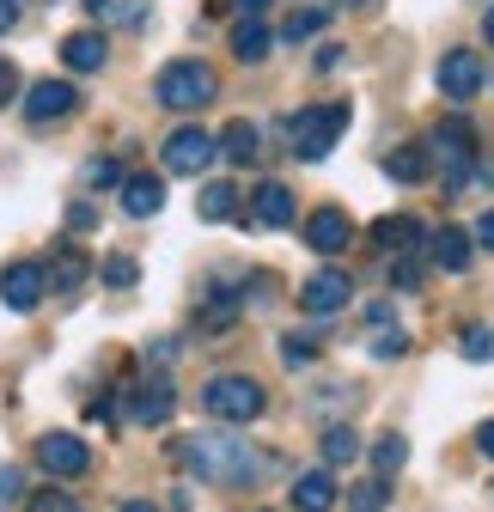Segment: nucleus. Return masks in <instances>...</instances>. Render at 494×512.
<instances>
[{
    "label": "nucleus",
    "mask_w": 494,
    "mask_h": 512,
    "mask_svg": "<svg viewBox=\"0 0 494 512\" xmlns=\"http://www.w3.org/2000/svg\"><path fill=\"white\" fill-rule=\"evenodd\" d=\"M171 458L183 470H196L202 482H214V488H244L263 470V458L251 452V439H238V433H190V439L171 445Z\"/></svg>",
    "instance_id": "obj_1"
},
{
    "label": "nucleus",
    "mask_w": 494,
    "mask_h": 512,
    "mask_svg": "<svg viewBox=\"0 0 494 512\" xmlns=\"http://www.w3.org/2000/svg\"><path fill=\"white\" fill-rule=\"evenodd\" d=\"M214 92H220V80L196 55H177V61H165V68L153 74V98L165 110H202V104H214Z\"/></svg>",
    "instance_id": "obj_2"
},
{
    "label": "nucleus",
    "mask_w": 494,
    "mask_h": 512,
    "mask_svg": "<svg viewBox=\"0 0 494 512\" xmlns=\"http://www.w3.org/2000/svg\"><path fill=\"white\" fill-rule=\"evenodd\" d=\"M202 409L214 421H226V427H244V421H257L269 409V391L257 378H244V372H220V378L202 384Z\"/></svg>",
    "instance_id": "obj_3"
},
{
    "label": "nucleus",
    "mask_w": 494,
    "mask_h": 512,
    "mask_svg": "<svg viewBox=\"0 0 494 512\" xmlns=\"http://www.w3.org/2000/svg\"><path fill=\"white\" fill-rule=\"evenodd\" d=\"M348 104L342 98H324V104H305L299 116H293V128H287V135H293V153L305 159V165H318L336 141H342V128H348Z\"/></svg>",
    "instance_id": "obj_4"
},
{
    "label": "nucleus",
    "mask_w": 494,
    "mask_h": 512,
    "mask_svg": "<svg viewBox=\"0 0 494 512\" xmlns=\"http://www.w3.org/2000/svg\"><path fill=\"white\" fill-rule=\"evenodd\" d=\"M165 171H177V177H196V171H208L214 165V153H220V141L208 135V128H177V135H165Z\"/></svg>",
    "instance_id": "obj_5"
},
{
    "label": "nucleus",
    "mask_w": 494,
    "mask_h": 512,
    "mask_svg": "<svg viewBox=\"0 0 494 512\" xmlns=\"http://www.w3.org/2000/svg\"><path fill=\"white\" fill-rule=\"evenodd\" d=\"M37 464H43L55 482H74V476L92 470V452H86L80 433H43V439H37Z\"/></svg>",
    "instance_id": "obj_6"
},
{
    "label": "nucleus",
    "mask_w": 494,
    "mask_h": 512,
    "mask_svg": "<svg viewBox=\"0 0 494 512\" xmlns=\"http://www.w3.org/2000/svg\"><path fill=\"white\" fill-rule=\"evenodd\" d=\"M43 293H49V269L31 263V256H25V263H7V269H0V299H7L13 311H37Z\"/></svg>",
    "instance_id": "obj_7"
},
{
    "label": "nucleus",
    "mask_w": 494,
    "mask_h": 512,
    "mask_svg": "<svg viewBox=\"0 0 494 512\" xmlns=\"http://www.w3.org/2000/svg\"><path fill=\"white\" fill-rule=\"evenodd\" d=\"M348 299H354V281H348V269H318L312 281L299 287V305L312 311V317H336V311H348Z\"/></svg>",
    "instance_id": "obj_8"
},
{
    "label": "nucleus",
    "mask_w": 494,
    "mask_h": 512,
    "mask_svg": "<svg viewBox=\"0 0 494 512\" xmlns=\"http://www.w3.org/2000/svg\"><path fill=\"white\" fill-rule=\"evenodd\" d=\"M440 92L452 104H470L482 92V61H476V49H446L440 55Z\"/></svg>",
    "instance_id": "obj_9"
},
{
    "label": "nucleus",
    "mask_w": 494,
    "mask_h": 512,
    "mask_svg": "<svg viewBox=\"0 0 494 512\" xmlns=\"http://www.w3.org/2000/svg\"><path fill=\"white\" fill-rule=\"evenodd\" d=\"M171 409H177L171 378H141L135 391H129V415H135L141 427H165V421H171Z\"/></svg>",
    "instance_id": "obj_10"
},
{
    "label": "nucleus",
    "mask_w": 494,
    "mask_h": 512,
    "mask_svg": "<svg viewBox=\"0 0 494 512\" xmlns=\"http://www.w3.org/2000/svg\"><path fill=\"white\" fill-rule=\"evenodd\" d=\"M305 244H312L318 256H342L354 244V220L342 208H318L312 220H305Z\"/></svg>",
    "instance_id": "obj_11"
},
{
    "label": "nucleus",
    "mask_w": 494,
    "mask_h": 512,
    "mask_svg": "<svg viewBox=\"0 0 494 512\" xmlns=\"http://www.w3.org/2000/svg\"><path fill=\"white\" fill-rule=\"evenodd\" d=\"M80 110V92L68 80H37L31 98H25V116L31 122H55V116H74Z\"/></svg>",
    "instance_id": "obj_12"
},
{
    "label": "nucleus",
    "mask_w": 494,
    "mask_h": 512,
    "mask_svg": "<svg viewBox=\"0 0 494 512\" xmlns=\"http://www.w3.org/2000/svg\"><path fill=\"white\" fill-rule=\"evenodd\" d=\"M293 189L287 183H263V189H251V220L263 226V232H281V226H293Z\"/></svg>",
    "instance_id": "obj_13"
},
{
    "label": "nucleus",
    "mask_w": 494,
    "mask_h": 512,
    "mask_svg": "<svg viewBox=\"0 0 494 512\" xmlns=\"http://www.w3.org/2000/svg\"><path fill=\"white\" fill-rule=\"evenodd\" d=\"M366 238H373L379 250H397V256H409L415 244H427V226H421L415 214H385V220H373V232H366Z\"/></svg>",
    "instance_id": "obj_14"
},
{
    "label": "nucleus",
    "mask_w": 494,
    "mask_h": 512,
    "mask_svg": "<svg viewBox=\"0 0 494 512\" xmlns=\"http://www.w3.org/2000/svg\"><path fill=\"white\" fill-rule=\"evenodd\" d=\"M104 55H110L104 31H74V37H61V61H68L74 74H98V68H104Z\"/></svg>",
    "instance_id": "obj_15"
},
{
    "label": "nucleus",
    "mask_w": 494,
    "mask_h": 512,
    "mask_svg": "<svg viewBox=\"0 0 494 512\" xmlns=\"http://www.w3.org/2000/svg\"><path fill=\"white\" fill-rule=\"evenodd\" d=\"M159 208H165V183H159V177L135 171L129 183H122V214H135V220H153Z\"/></svg>",
    "instance_id": "obj_16"
},
{
    "label": "nucleus",
    "mask_w": 494,
    "mask_h": 512,
    "mask_svg": "<svg viewBox=\"0 0 494 512\" xmlns=\"http://www.w3.org/2000/svg\"><path fill=\"white\" fill-rule=\"evenodd\" d=\"M427 256H434L446 275H464V269H470V232H464V226H440L434 244H427Z\"/></svg>",
    "instance_id": "obj_17"
},
{
    "label": "nucleus",
    "mask_w": 494,
    "mask_h": 512,
    "mask_svg": "<svg viewBox=\"0 0 494 512\" xmlns=\"http://www.w3.org/2000/svg\"><path fill=\"white\" fill-rule=\"evenodd\" d=\"M336 506V476L330 470H305L293 482V512H330Z\"/></svg>",
    "instance_id": "obj_18"
},
{
    "label": "nucleus",
    "mask_w": 494,
    "mask_h": 512,
    "mask_svg": "<svg viewBox=\"0 0 494 512\" xmlns=\"http://www.w3.org/2000/svg\"><path fill=\"white\" fill-rule=\"evenodd\" d=\"M86 250L80 244H61V256H55V263H49V293H80L86 287Z\"/></svg>",
    "instance_id": "obj_19"
},
{
    "label": "nucleus",
    "mask_w": 494,
    "mask_h": 512,
    "mask_svg": "<svg viewBox=\"0 0 494 512\" xmlns=\"http://www.w3.org/2000/svg\"><path fill=\"white\" fill-rule=\"evenodd\" d=\"M220 153L232 159V165H257V122H244V116H232L226 128H220Z\"/></svg>",
    "instance_id": "obj_20"
},
{
    "label": "nucleus",
    "mask_w": 494,
    "mask_h": 512,
    "mask_svg": "<svg viewBox=\"0 0 494 512\" xmlns=\"http://www.w3.org/2000/svg\"><path fill=\"white\" fill-rule=\"evenodd\" d=\"M238 311H244V299H238L232 287H214V293L202 299V311H196V324H202V330H232Z\"/></svg>",
    "instance_id": "obj_21"
},
{
    "label": "nucleus",
    "mask_w": 494,
    "mask_h": 512,
    "mask_svg": "<svg viewBox=\"0 0 494 512\" xmlns=\"http://www.w3.org/2000/svg\"><path fill=\"white\" fill-rule=\"evenodd\" d=\"M269 43H275V31H269L263 19H238V25H232V55H238V61H263Z\"/></svg>",
    "instance_id": "obj_22"
},
{
    "label": "nucleus",
    "mask_w": 494,
    "mask_h": 512,
    "mask_svg": "<svg viewBox=\"0 0 494 512\" xmlns=\"http://www.w3.org/2000/svg\"><path fill=\"white\" fill-rule=\"evenodd\" d=\"M427 171H434L427 147H397V153H385V177H397V183H421Z\"/></svg>",
    "instance_id": "obj_23"
},
{
    "label": "nucleus",
    "mask_w": 494,
    "mask_h": 512,
    "mask_svg": "<svg viewBox=\"0 0 494 512\" xmlns=\"http://www.w3.org/2000/svg\"><path fill=\"white\" fill-rule=\"evenodd\" d=\"M403 464H409V439H403V433H379V439H373V476L391 482Z\"/></svg>",
    "instance_id": "obj_24"
},
{
    "label": "nucleus",
    "mask_w": 494,
    "mask_h": 512,
    "mask_svg": "<svg viewBox=\"0 0 494 512\" xmlns=\"http://www.w3.org/2000/svg\"><path fill=\"white\" fill-rule=\"evenodd\" d=\"M202 220H238V183H208L202 189Z\"/></svg>",
    "instance_id": "obj_25"
},
{
    "label": "nucleus",
    "mask_w": 494,
    "mask_h": 512,
    "mask_svg": "<svg viewBox=\"0 0 494 512\" xmlns=\"http://www.w3.org/2000/svg\"><path fill=\"white\" fill-rule=\"evenodd\" d=\"M354 458H360L354 427H324V470H342V464H354Z\"/></svg>",
    "instance_id": "obj_26"
},
{
    "label": "nucleus",
    "mask_w": 494,
    "mask_h": 512,
    "mask_svg": "<svg viewBox=\"0 0 494 512\" xmlns=\"http://www.w3.org/2000/svg\"><path fill=\"white\" fill-rule=\"evenodd\" d=\"M86 13L116 25H147V0H86Z\"/></svg>",
    "instance_id": "obj_27"
},
{
    "label": "nucleus",
    "mask_w": 494,
    "mask_h": 512,
    "mask_svg": "<svg viewBox=\"0 0 494 512\" xmlns=\"http://www.w3.org/2000/svg\"><path fill=\"white\" fill-rule=\"evenodd\" d=\"M324 25H330V13H324V7H299V13H287L281 37H287V43H305V37H318Z\"/></svg>",
    "instance_id": "obj_28"
},
{
    "label": "nucleus",
    "mask_w": 494,
    "mask_h": 512,
    "mask_svg": "<svg viewBox=\"0 0 494 512\" xmlns=\"http://www.w3.org/2000/svg\"><path fill=\"white\" fill-rule=\"evenodd\" d=\"M385 506H391V482H385V476L360 482V488L348 494V512H385Z\"/></svg>",
    "instance_id": "obj_29"
},
{
    "label": "nucleus",
    "mask_w": 494,
    "mask_h": 512,
    "mask_svg": "<svg viewBox=\"0 0 494 512\" xmlns=\"http://www.w3.org/2000/svg\"><path fill=\"white\" fill-rule=\"evenodd\" d=\"M366 348H373V360H403L409 354V336L391 324V330H373V342H366Z\"/></svg>",
    "instance_id": "obj_30"
},
{
    "label": "nucleus",
    "mask_w": 494,
    "mask_h": 512,
    "mask_svg": "<svg viewBox=\"0 0 494 512\" xmlns=\"http://www.w3.org/2000/svg\"><path fill=\"white\" fill-rule=\"evenodd\" d=\"M135 281H141L135 256H104V287H135Z\"/></svg>",
    "instance_id": "obj_31"
},
{
    "label": "nucleus",
    "mask_w": 494,
    "mask_h": 512,
    "mask_svg": "<svg viewBox=\"0 0 494 512\" xmlns=\"http://www.w3.org/2000/svg\"><path fill=\"white\" fill-rule=\"evenodd\" d=\"M458 348H464V360H494V330H488V324H482V330H464Z\"/></svg>",
    "instance_id": "obj_32"
},
{
    "label": "nucleus",
    "mask_w": 494,
    "mask_h": 512,
    "mask_svg": "<svg viewBox=\"0 0 494 512\" xmlns=\"http://www.w3.org/2000/svg\"><path fill=\"white\" fill-rule=\"evenodd\" d=\"M391 287L397 293H415L421 287V263H415V256H397V263H391Z\"/></svg>",
    "instance_id": "obj_33"
},
{
    "label": "nucleus",
    "mask_w": 494,
    "mask_h": 512,
    "mask_svg": "<svg viewBox=\"0 0 494 512\" xmlns=\"http://www.w3.org/2000/svg\"><path fill=\"white\" fill-rule=\"evenodd\" d=\"M312 354H318V342H312V336H281V360H287V366H305Z\"/></svg>",
    "instance_id": "obj_34"
},
{
    "label": "nucleus",
    "mask_w": 494,
    "mask_h": 512,
    "mask_svg": "<svg viewBox=\"0 0 494 512\" xmlns=\"http://www.w3.org/2000/svg\"><path fill=\"white\" fill-rule=\"evenodd\" d=\"M31 512H74V500H68V488H43V494H31Z\"/></svg>",
    "instance_id": "obj_35"
},
{
    "label": "nucleus",
    "mask_w": 494,
    "mask_h": 512,
    "mask_svg": "<svg viewBox=\"0 0 494 512\" xmlns=\"http://www.w3.org/2000/svg\"><path fill=\"white\" fill-rule=\"evenodd\" d=\"M92 183H98V189H110V183H129V171H122L116 159H92Z\"/></svg>",
    "instance_id": "obj_36"
},
{
    "label": "nucleus",
    "mask_w": 494,
    "mask_h": 512,
    "mask_svg": "<svg viewBox=\"0 0 494 512\" xmlns=\"http://www.w3.org/2000/svg\"><path fill=\"white\" fill-rule=\"evenodd\" d=\"M13 98H19V68L0 55V104H13Z\"/></svg>",
    "instance_id": "obj_37"
},
{
    "label": "nucleus",
    "mask_w": 494,
    "mask_h": 512,
    "mask_svg": "<svg viewBox=\"0 0 494 512\" xmlns=\"http://www.w3.org/2000/svg\"><path fill=\"white\" fill-rule=\"evenodd\" d=\"M68 226H74V232H92V226H98V208H92V202H74V208H68Z\"/></svg>",
    "instance_id": "obj_38"
},
{
    "label": "nucleus",
    "mask_w": 494,
    "mask_h": 512,
    "mask_svg": "<svg viewBox=\"0 0 494 512\" xmlns=\"http://www.w3.org/2000/svg\"><path fill=\"white\" fill-rule=\"evenodd\" d=\"M171 354H177V342H171V336L147 342V366H171Z\"/></svg>",
    "instance_id": "obj_39"
},
{
    "label": "nucleus",
    "mask_w": 494,
    "mask_h": 512,
    "mask_svg": "<svg viewBox=\"0 0 494 512\" xmlns=\"http://www.w3.org/2000/svg\"><path fill=\"white\" fill-rule=\"evenodd\" d=\"M19 488H25V476H19V470H13V464H0V500H13V494H19Z\"/></svg>",
    "instance_id": "obj_40"
},
{
    "label": "nucleus",
    "mask_w": 494,
    "mask_h": 512,
    "mask_svg": "<svg viewBox=\"0 0 494 512\" xmlns=\"http://www.w3.org/2000/svg\"><path fill=\"white\" fill-rule=\"evenodd\" d=\"M476 452H482V458H494V421H482V427H476Z\"/></svg>",
    "instance_id": "obj_41"
},
{
    "label": "nucleus",
    "mask_w": 494,
    "mask_h": 512,
    "mask_svg": "<svg viewBox=\"0 0 494 512\" xmlns=\"http://www.w3.org/2000/svg\"><path fill=\"white\" fill-rule=\"evenodd\" d=\"M476 244H488V250H494V208H488V214L476 220Z\"/></svg>",
    "instance_id": "obj_42"
},
{
    "label": "nucleus",
    "mask_w": 494,
    "mask_h": 512,
    "mask_svg": "<svg viewBox=\"0 0 494 512\" xmlns=\"http://www.w3.org/2000/svg\"><path fill=\"white\" fill-rule=\"evenodd\" d=\"M232 7H238L244 19H263V13H269V0H232Z\"/></svg>",
    "instance_id": "obj_43"
},
{
    "label": "nucleus",
    "mask_w": 494,
    "mask_h": 512,
    "mask_svg": "<svg viewBox=\"0 0 494 512\" xmlns=\"http://www.w3.org/2000/svg\"><path fill=\"white\" fill-rule=\"evenodd\" d=\"M19 25V0H0V31H13Z\"/></svg>",
    "instance_id": "obj_44"
},
{
    "label": "nucleus",
    "mask_w": 494,
    "mask_h": 512,
    "mask_svg": "<svg viewBox=\"0 0 494 512\" xmlns=\"http://www.w3.org/2000/svg\"><path fill=\"white\" fill-rule=\"evenodd\" d=\"M122 512H153V506H147V500H129V506H122Z\"/></svg>",
    "instance_id": "obj_45"
},
{
    "label": "nucleus",
    "mask_w": 494,
    "mask_h": 512,
    "mask_svg": "<svg viewBox=\"0 0 494 512\" xmlns=\"http://www.w3.org/2000/svg\"><path fill=\"white\" fill-rule=\"evenodd\" d=\"M482 31H488V43H494V7H488V19H482Z\"/></svg>",
    "instance_id": "obj_46"
},
{
    "label": "nucleus",
    "mask_w": 494,
    "mask_h": 512,
    "mask_svg": "<svg viewBox=\"0 0 494 512\" xmlns=\"http://www.w3.org/2000/svg\"><path fill=\"white\" fill-rule=\"evenodd\" d=\"M348 7H373V0H348Z\"/></svg>",
    "instance_id": "obj_47"
}]
</instances>
